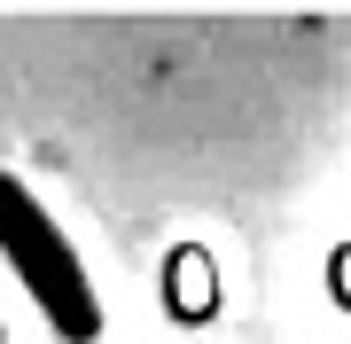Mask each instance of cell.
I'll return each mask as SVG.
<instances>
[{
	"mask_svg": "<svg viewBox=\"0 0 351 344\" xmlns=\"http://www.w3.org/2000/svg\"><path fill=\"white\" fill-rule=\"evenodd\" d=\"M0 258H8V274L24 282V297L47 313V329L63 344H94L101 336V297H94L86 266H78L71 235L47 219V204L16 172H0Z\"/></svg>",
	"mask_w": 351,
	"mask_h": 344,
	"instance_id": "cell-1",
	"label": "cell"
}]
</instances>
